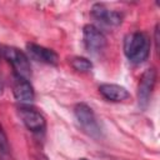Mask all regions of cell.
Returning a JSON list of instances; mask_svg holds the SVG:
<instances>
[{
	"label": "cell",
	"mask_w": 160,
	"mask_h": 160,
	"mask_svg": "<svg viewBox=\"0 0 160 160\" xmlns=\"http://www.w3.org/2000/svg\"><path fill=\"white\" fill-rule=\"evenodd\" d=\"M124 52L134 64L145 61L150 54V40L148 35L139 31L129 34L124 41Z\"/></svg>",
	"instance_id": "obj_1"
},
{
	"label": "cell",
	"mask_w": 160,
	"mask_h": 160,
	"mask_svg": "<svg viewBox=\"0 0 160 160\" xmlns=\"http://www.w3.org/2000/svg\"><path fill=\"white\" fill-rule=\"evenodd\" d=\"M2 54L5 59L12 65L16 76L29 80L31 76V68L28 56L19 49L14 46H5L2 49Z\"/></svg>",
	"instance_id": "obj_2"
},
{
	"label": "cell",
	"mask_w": 160,
	"mask_h": 160,
	"mask_svg": "<svg viewBox=\"0 0 160 160\" xmlns=\"http://www.w3.org/2000/svg\"><path fill=\"white\" fill-rule=\"evenodd\" d=\"M74 115L80 128L86 134L94 138L100 135V126L91 108H89L86 104H78L74 109Z\"/></svg>",
	"instance_id": "obj_3"
},
{
	"label": "cell",
	"mask_w": 160,
	"mask_h": 160,
	"mask_svg": "<svg viewBox=\"0 0 160 160\" xmlns=\"http://www.w3.org/2000/svg\"><path fill=\"white\" fill-rule=\"evenodd\" d=\"M82 38L85 48L91 54L101 52L106 46V38L105 35L94 25H85L82 30Z\"/></svg>",
	"instance_id": "obj_4"
},
{
	"label": "cell",
	"mask_w": 160,
	"mask_h": 160,
	"mask_svg": "<svg viewBox=\"0 0 160 160\" xmlns=\"http://www.w3.org/2000/svg\"><path fill=\"white\" fill-rule=\"evenodd\" d=\"M19 115H20V119L22 120L24 125L30 131L40 132L45 129V125H46L45 118L42 116V114H40L34 108H30L28 105H22L19 108Z\"/></svg>",
	"instance_id": "obj_5"
},
{
	"label": "cell",
	"mask_w": 160,
	"mask_h": 160,
	"mask_svg": "<svg viewBox=\"0 0 160 160\" xmlns=\"http://www.w3.org/2000/svg\"><path fill=\"white\" fill-rule=\"evenodd\" d=\"M155 81H156V71L154 68L148 69L139 82V89H138V96H139V104L145 108L150 100L151 92L154 90L155 86Z\"/></svg>",
	"instance_id": "obj_6"
},
{
	"label": "cell",
	"mask_w": 160,
	"mask_h": 160,
	"mask_svg": "<svg viewBox=\"0 0 160 160\" xmlns=\"http://www.w3.org/2000/svg\"><path fill=\"white\" fill-rule=\"evenodd\" d=\"M12 92H14V98L21 104L31 102L35 96L34 89L29 82V80L19 76H15V80L12 84Z\"/></svg>",
	"instance_id": "obj_7"
},
{
	"label": "cell",
	"mask_w": 160,
	"mask_h": 160,
	"mask_svg": "<svg viewBox=\"0 0 160 160\" xmlns=\"http://www.w3.org/2000/svg\"><path fill=\"white\" fill-rule=\"evenodd\" d=\"M91 15L94 16V19L108 26H118L121 22V15L119 12L109 10L101 4H95L92 6Z\"/></svg>",
	"instance_id": "obj_8"
},
{
	"label": "cell",
	"mask_w": 160,
	"mask_h": 160,
	"mask_svg": "<svg viewBox=\"0 0 160 160\" xmlns=\"http://www.w3.org/2000/svg\"><path fill=\"white\" fill-rule=\"evenodd\" d=\"M26 49H28L30 56L34 58L38 61L50 64V65H56L58 61H59L58 54L51 49L44 48L41 45H36V44H28Z\"/></svg>",
	"instance_id": "obj_9"
},
{
	"label": "cell",
	"mask_w": 160,
	"mask_h": 160,
	"mask_svg": "<svg viewBox=\"0 0 160 160\" xmlns=\"http://www.w3.org/2000/svg\"><path fill=\"white\" fill-rule=\"evenodd\" d=\"M99 91L106 100L114 101V102L124 101L130 96L128 90L124 86H120L116 84H102L99 86Z\"/></svg>",
	"instance_id": "obj_10"
},
{
	"label": "cell",
	"mask_w": 160,
	"mask_h": 160,
	"mask_svg": "<svg viewBox=\"0 0 160 160\" xmlns=\"http://www.w3.org/2000/svg\"><path fill=\"white\" fill-rule=\"evenodd\" d=\"M70 62H71V66H72L76 71H81V72L89 71V70L92 68L91 61H90V60H88L86 58H81V56L72 58Z\"/></svg>",
	"instance_id": "obj_11"
},
{
	"label": "cell",
	"mask_w": 160,
	"mask_h": 160,
	"mask_svg": "<svg viewBox=\"0 0 160 160\" xmlns=\"http://www.w3.org/2000/svg\"><path fill=\"white\" fill-rule=\"evenodd\" d=\"M9 154H10V146H9L8 136L4 131L2 125L0 124V158L5 159L9 156Z\"/></svg>",
	"instance_id": "obj_12"
},
{
	"label": "cell",
	"mask_w": 160,
	"mask_h": 160,
	"mask_svg": "<svg viewBox=\"0 0 160 160\" xmlns=\"http://www.w3.org/2000/svg\"><path fill=\"white\" fill-rule=\"evenodd\" d=\"M38 160H49V159H48L46 156H44V155H41V156H40V158L38 159Z\"/></svg>",
	"instance_id": "obj_13"
},
{
	"label": "cell",
	"mask_w": 160,
	"mask_h": 160,
	"mask_svg": "<svg viewBox=\"0 0 160 160\" xmlns=\"http://www.w3.org/2000/svg\"><path fill=\"white\" fill-rule=\"evenodd\" d=\"M80 160H88V159H80Z\"/></svg>",
	"instance_id": "obj_14"
},
{
	"label": "cell",
	"mask_w": 160,
	"mask_h": 160,
	"mask_svg": "<svg viewBox=\"0 0 160 160\" xmlns=\"http://www.w3.org/2000/svg\"><path fill=\"white\" fill-rule=\"evenodd\" d=\"M0 55H1V50H0Z\"/></svg>",
	"instance_id": "obj_15"
}]
</instances>
